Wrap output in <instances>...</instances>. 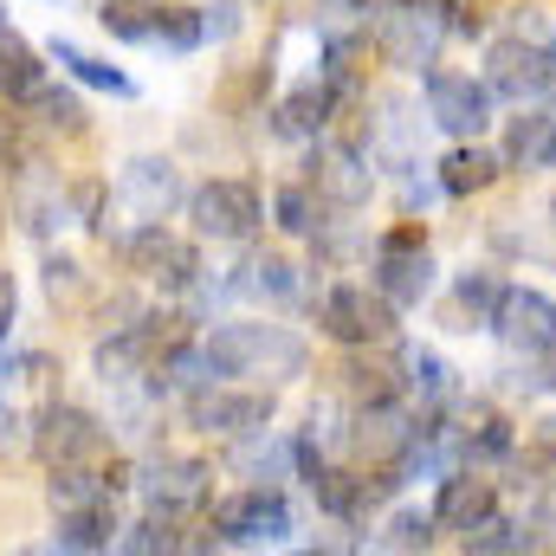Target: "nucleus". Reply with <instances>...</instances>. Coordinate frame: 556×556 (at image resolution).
Returning a JSON list of instances; mask_svg holds the SVG:
<instances>
[{
  "instance_id": "obj_39",
  "label": "nucleus",
  "mask_w": 556,
  "mask_h": 556,
  "mask_svg": "<svg viewBox=\"0 0 556 556\" xmlns=\"http://www.w3.org/2000/svg\"><path fill=\"white\" fill-rule=\"evenodd\" d=\"M551 52H556V46H551Z\"/></svg>"
},
{
  "instance_id": "obj_18",
  "label": "nucleus",
  "mask_w": 556,
  "mask_h": 556,
  "mask_svg": "<svg viewBox=\"0 0 556 556\" xmlns=\"http://www.w3.org/2000/svg\"><path fill=\"white\" fill-rule=\"evenodd\" d=\"M492 511H498V485H492L479 466H453V472H440V492H433V525H440V531L466 538V531H479Z\"/></svg>"
},
{
  "instance_id": "obj_38",
  "label": "nucleus",
  "mask_w": 556,
  "mask_h": 556,
  "mask_svg": "<svg viewBox=\"0 0 556 556\" xmlns=\"http://www.w3.org/2000/svg\"><path fill=\"white\" fill-rule=\"evenodd\" d=\"M330 7H363V0H330Z\"/></svg>"
},
{
  "instance_id": "obj_5",
  "label": "nucleus",
  "mask_w": 556,
  "mask_h": 556,
  "mask_svg": "<svg viewBox=\"0 0 556 556\" xmlns=\"http://www.w3.org/2000/svg\"><path fill=\"white\" fill-rule=\"evenodd\" d=\"M98 26H104L111 39L162 46V52H194V46H207V13L168 7V0H104V7H98Z\"/></svg>"
},
{
  "instance_id": "obj_26",
  "label": "nucleus",
  "mask_w": 556,
  "mask_h": 556,
  "mask_svg": "<svg viewBox=\"0 0 556 556\" xmlns=\"http://www.w3.org/2000/svg\"><path fill=\"white\" fill-rule=\"evenodd\" d=\"M46 59L52 65H65L78 85H91V91H111V98H137V78L124 72V65H111V59H98V52H85L78 39H52L46 46Z\"/></svg>"
},
{
  "instance_id": "obj_19",
  "label": "nucleus",
  "mask_w": 556,
  "mask_h": 556,
  "mask_svg": "<svg viewBox=\"0 0 556 556\" xmlns=\"http://www.w3.org/2000/svg\"><path fill=\"white\" fill-rule=\"evenodd\" d=\"M117 201L130 207V220H168L175 214V201H188L181 194V175H175V162H162V155H137L124 175H117Z\"/></svg>"
},
{
  "instance_id": "obj_11",
  "label": "nucleus",
  "mask_w": 556,
  "mask_h": 556,
  "mask_svg": "<svg viewBox=\"0 0 556 556\" xmlns=\"http://www.w3.org/2000/svg\"><path fill=\"white\" fill-rule=\"evenodd\" d=\"M124 266L137 278H149L155 291H194V278H201V253H194V240H181V233H168L162 220H142L124 233Z\"/></svg>"
},
{
  "instance_id": "obj_22",
  "label": "nucleus",
  "mask_w": 556,
  "mask_h": 556,
  "mask_svg": "<svg viewBox=\"0 0 556 556\" xmlns=\"http://www.w3.org/2000/svg\"><path fill=\"white\" fill-rule=\"evenodd\" d=\"M337 85L317 72V78H304L298 91H285L278 98V111H273V130L278 137H298V142H317L324 130H330V111H337Z\"/></svg>"
},
{
  "instance_id": "obj_37",
  "label": "nucleus",
  "mask_w": 556,
  "mask_h": 556,
  "mask_svg": "<svg viewBox=\"0 0 556 556\" xmlns=\"http://www.w3.org/2000/svg\"><path fill=\"white\" fill-rule=\"evenodd\" d=\"M538 531H556V492L544 498V518H538Z\"/></svg>"
},
{
  "instance_id": "obj_4",
  "label": "nucleus",
  "mask_w": 556,
  "mask_h": 556,
  "mask_svg": "<svg viewBox=\"0 0 556 556\" xmlns=\"http://www.w3.org/2000/svg\"><path fill=\"white\" fill-rule=\"evenodd\" d=\"M317 330H324L330 343H343V350H376V343L395 337V304L382 298L376 278H369V285L337 278V285H324V298H317Z\"/></svg>"
},
{
  "instance_id": "obj_16",
  "label": "nucleus",
  "mask_w": 556,
  "mask_h": 556,
  "mask_svg": "<svg viewBox=\"0 0 556 556\" xmlns=\"http://www.w3.org/2000/svg\"><path fill=\"white\" fill-rule=\"evenodd\" d=\"M427 117H433L446 137H479V130L492 124V85L472 78V72L433 65V72H427Z\"/></svg>"
},
{
  "instance_id": "obj_1",
  "label": "nucleus",
  "mask_w": 556,
  "mask_h": 556,
  "mask_svg": "<svg viewBox=\"0 0 556 556\" xmlns=\"http://www.w3.org/2000/svg\"><path fill=\"white\" fill-rule=\"evenodd\" d=\"M201 350L233 382H298L311 369V343L285 324H214L201 330Z\"/></svg>"
},
{
  "instance_id": "obj_20",
  "label": "nucleus",
  "mask_w": 556,
  "mask_h": 556,
  "mask_svg": "<svg viewBox=\"0 0 556 556\" xmlns=\"http://www.w3.org/2000/svg\"><path fill=\"white\" fill-rule=\"evenodd\" d=\"M402 402L415 415H446L459 402V369L440 350H402Z\"/></svg>"
},
{
  "instance_id": "obj_10",
  "label": "nucleus",
  "mask_w": 556,
  "mask_h": 556,
  "mask_svg": "<svg viewBox=\"0 0 556 556\" xmlns=\"http://www.w3.org/2000/svg\"><path fill=\"white\" fill-rule=\"evenodd\" d=\"M214 538L233 551H260V544H285L291 538V498L278 485H247L233 498L214 505Z\"/></svg>"
},
{
  "instance_id": "obj_2",
  "label": "nucleus",
  "mask_w": 556,
  "mask_h": 556,
  "mask_svg": "<svg viewBox=\"0 0 556 556\" xmlns=\"http://www.w3.org/2000/svg\"><path fill=\"white\" fill-rule=\"evenodd\" d=\"M188 337H194V324L181 311H142L130 324H111V337L91 350V369L104 382H137V376H155Z\"/></svg>"
},
{
  "instance_id": "obj_24",
  "label": "nucleus",
  "mask_w": 556,
  "mask_h": 556,
  "mask_svg": "<svg viewBox=\"0 0 556 556\" xmlns=\"http://www.w3.org/2000/svg\"><path fill=\"white\" fill-rule=\"evenodd\" d=\"M505 175V149H485L479 137H459L440 155V194H485Z\"/></svg>"
},
{
  "instance_id": "obj_9",
  "label": "nucleus",
  "mask_w": 556,
  "mask_h": 556,
  "mask_svg": "<svg viewBox=\"0 0 556 556\" xmlns=\"http://www.w3.org/2000/svg\"><path fill=\"white\" fill-rule=\"evenodd\" d=\"M26 446H33L46 466H104V459H111V427L91 415V408L52 402L46 415L33 420Z\"/></svg>"
},
{
  "instance_id": "obj_35",
  "label": "nucleus",
  "mask_w": 556,
  "mask_h": 556,
  "mask_svg": "<svg viewBox=\"0 0 556 556\" xmlns=\"http://www.w3.org/2000/svg\"><path fill=\"white\" fill-rule=\"evenodd\" d=\"M0 175H26V137H20V117L0 111Z\"/></svg>"
},
{
  "instance_id": "obj_13",
  "label": "nucleus",
  "mask_w": 556,
  "mask_h": 556,
  "mask_svg": "<svg viewBox=\"0 0 556 556\" xmlns=\"http://www.w3.org/2000/svg\"><path fill=\"white\" fill-rule=\"evenodd\" d=\"M59 402V363L46 350H20L0 363V427H26Z\"/></svg>"
},
{
  "instance_id": "obj_33",
  "label": "nucleus",
  "mask_w": 556,
  "mask_h": 556,
  "mask_svg": "<svg viewBox=\"0 0 556 556\" xmlns=\"http://www.w3.org/2000/svg\"><path fill=\"white\" fill-rule=\"evenodd\" d=\"M433 531H440L433 511H395L376 544H382V551H433Z\"/></svg>"
},
{
  "instance_id": "obj_3",
  "label": "nucleus",
  "mask_w": 556,
  "mask_h": 556,
  "mask_svg": "<svg viewBox=\"0 0 556 556\" xmlns=\"http://www.w3.org/2000/svg\"><path fill=\"white\" fill-rule=\"evenodd\" d=\"M188 427L194 433H214V440H260L266 427H273V382L260 389V382H233V376H220V382H201V389H188Z\"/></svg>"
},
{
  "instance_id": "obj_17",
  "label": "nucleus",
  "mask_w": 556,
  "mask_h": 556,
  "mask_svg": "<svg viewBox=\"0 0 556 556\" xmlns=\"http://www.w3.org/2000/svg\"><path fill=\"white\" fill-rule=\"evenodd\" d=\"M304 181L324 194V207H363L369 201V188H376V175H369V162L350 149V142H317L311 149V162H304Z\"/></svg>"
},
{
  "instance_id": "obj_8",
  "label": "nucleus",
  "mask_w": 556,
  "mask_h": 556,
  "mask_svg": "<svg viewBox=\"0 0 556 556\" xmlns=\"http://www.w3.org/2000/svg\"><path fill=\"white\" fill-rule=\"evenodd\" d=\"M137 492H142V511L181 525V518L207 511V498H214V466H207V459H188V453H155L137 472Z\"/></svg>"
},
{
  "instance_id": "obj_31",
  "label": "nucleus",
  "mask_w": 556,
  "mask_h": 556,
  "mask_svg": "<svg viewBox=\"0 0 556 556\" xmlns=\"http://www.w3.org/2000/svg\"><path fill=\"white\" fill-rule=\"evenodd\" d=\"M240 291H253V298H298V266L291 260H278V253H253L240 278H233Z\"/></svg>"
},
{
  "instance_id": "obj_30",
  "label": "nucleus",
  "mask_w": 556,
  "mask_h": 556,
  "mask_svg": "<svg viewBox=\"0 0 556 556\" xmlns=\"http://www.w3.org/2000/svg\"><path fill=\"white\" fill-rule=\"evenodd\" d=\"M273 214H278V227H285V233H298V240H304V233H317V227H324V194H317L311 181H285V188L273 194Z\"/></svg>"
},
{
  "instance_id": "obj_12",
  "label": "nucleus",
  "mask_w": 556,
  "mask_h": 556,
  "mask_svg": "<svg viewBox=\"0 0 556 556\" xmlns=\"http://www.w3.org/2000/svg\"><path fill=\"white\" fill-rule=\"evenodd\" d=\"M485 85H492V98H511V104L544 98L556 85V52L525 39V33H505L485 46Z\"/></svg>"
},
{
  "instance_id": "obj_23",
  "label": "nucleus",
  "mask_w": 556,
  "mask_h": 556,
  "mask_svg": "<svg viewBox=\"0 0 556 556\" xmlns=\"http://www.w3.org/2000/svg\"><path fill=\"white\" fill-rule=\"evenodd\" d=\"M505 168H525V175H538V168H556V111H525L518 104V117H505Z\"/></svg>"
},
{
  "instance_id": "obj_21",
  "label": "nucleus",
  "mask_w": 556,
  "mask_h": 556,
  "mask_svg": "<svg viewBox=\"0 0 556 556\" xmlns=\"http://www.w3.org/2000/svg\"><path fill=\"white\" fill-rule=\"evenodd\" d=\"M124 544V518H117V498H91V505H72L59 511V531H52V551L72 556H98Z\"/></svg>"
},
{
  "instance_id": "obj_14",
  "label": "nucleus",
  "mask_w": 556,
  "mask_h": 556,
  "mask_svg": "<svg viewBox=\"0 0 556 556\" xmlns=\"http://www.w3.org/2000/svg\"><path fill=\"white\" fill-rule=\"evenodd\" d=\"M492 337L518 356H556V298L538 291V285H505Z\"/></svg>"
},
{
  "instance_id": "obj_36",
  "label": "nucleus",
  "mask_w": 556,
  "mask_h": 556,
  "mask_svg": "<svg viewBox=\"0 0 556 556\" xmlns=\"http://www.w3.org/2000/svg\"><path fill=\"white\" fill-rule=\"evenodd\" d=\"M13 311H20V278L0 273V343H7V330H13Z\"/></svg>"
},
{
  "instance_id": "obj_7",
  "label": "nucleus",
  "mask_w": 556,
  "mask_h": 556,
  "mask_svg": "<svg viewBox=\"0 0 556 556\" xmlns=\"http://www.w3.org/2000/svg\"><path fill=\"white\" fill-rule=\"evenodd\" d=\"M440 46H446V20L433 0H395L376 13V52L395 65V72H433L440 65Z\"/></svg>"
},
{
  "instance_id": "obj_29",
  "label": "nucleus",
  "mask_w": 556,
  "mask_h": 556,
  "mask_svg": "<svg viewBox=\"0 0 556 556\" xmlns=\"http://www.w3.org/2000/svg\"><path fill=\"white\" fill-rule=\"evenodd\" d=\"M538 544H544L538 531H525V525H511V518H498V511H492L479 531L459 538V551H472V556H518V551H538Z\"/></svg>"
},
{
  "instance_id": "obj_15",
  "label": "nucleus",
  "mask_w": 556,
  "mask_h": 556,
  "mask_svg": "<svg viewBox=\"0 0 556 556\" xmlns=\"http://www.w3.org/2000/svg\"><path fill=\"white\" fill-rule=\"evenodd\" d=\"M369 278L382 285V298H389L395 311L420 304V298L433 291V253H427L420 227H395V233H382V240H376V273Z\"/></svg>"
},
{
  "instance_id": "obj_25",
  "label": "nucleus",
  "mask_w": 556,
  "mask_h": 556,
  "mask_svg": "<svg viewBox=\"0 0 556 556\" xmlns=\"http://www.w3.org/2000/svg\"><path fill=\"white\" fill-rule=\"evenodd\" d=\"M498 298H505V278L459 273V278H453V291H446V324H453V330H492Z\"/></svg>"
},
{
  "instance_id": "obj_34",
  "label": "nucleus",
  "mask_w": 556,
  "mask_h": 556,
  "mask_svg": "<svg viewBox=\"0 0 556 556\" xmlns=\"http://www.w3.org/2000/svg\"><path fill=\"white\" fill-rule=\"evenodd\" d=\"M46 291H52V304H85V291H91V285H85V266L52 253V260H46Z\"/></svg>"
},
{
  "instance_id": "obj_6",
  "label": "nucleus",
  "mask_w": 556,
  "mask_h": 556,
  "mask_svg": "<svg viewBox=\"0 0 556 556\" xmlns=\"http://www.w3.org/2000/svg\"><path fill=\"white\" fill-rule=\"evenodd\" d=\"M188 220H194V240H220V247H240L260 233L266 220V201L253 181L240 175H214L201 188H188Z\"/></svg>"
},
{
  "instance_id": "obj_32",
  "label": "nucleus",
  "mask_w": 556,
  "mask_h": 556,
  "mask_svg": "<svg viewBox=\"0 0 556 556\" xmlns=\"http://www.w3.org/2000/svg\"><path fill=\"white\" fill-rule=\"evenodd\" d=\"M117 551H130V556H168V551H188V538L175 531V518H142V525H124V544Z\"/></svg>"
},
{
  "instance_id": "obj_28",
  "label": "nucleus",
  "mask_w": 556,
  "mask_h": 556,
  "mask_svg": "<svg viewBox=\"0 0 556 556\" xmlns=\"http://www.w3.org/2000/svg\"><path fill=\"white\" fill-rule=\"evenodd\" d=\"M20 117H26V124H39V130H59V137H85V124H91V117H85V104H78L65 85H52V78L20 104Z\"/></svg>"
},
{
  "instance_id": "obj_27",
  "label": "nucleus",
  "mask_w": 556,
  "mask_h": 556,
  "mask_svg": "<svg viewBox=\"0 0 556 556\" xmlns=\"http://www.w3.org/2000/svg\"><path fill=\"white\" fill-rule=\"evenodd\" d=\"M46 78H52V72L39 65V52H33V46L13 33V26H0V98L20 111V104H26V98L46 85Z\"/></svg>"
}]
</instances>
